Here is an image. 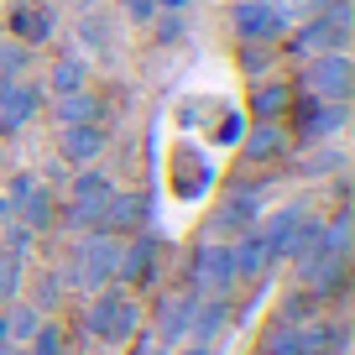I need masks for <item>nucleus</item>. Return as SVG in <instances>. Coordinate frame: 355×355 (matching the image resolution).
<instances>
[{
    "instance_id": "26",
    "label": "nucleus",
    "mask_w": 355,
    "mask_h": 355,
    "mask_svg": "<svg viewBox=\"0 0 355 355\" xmlns=\"http://www.w3.org/2000/svg\"><path fill=\"white\" fill-rule=\"evenodd\" d=\"M37 324H42V313H37L26 298H16L11 309H6V340H11V345H26V340L37 334Z\"/></svg>"
},
{
    "instance_id": "40",
    "label": "nucleus",
    "mask_w": 355,
    "mask_h": 355,
    "mask_svg": "<svg viewBox=\"0 0 355 355\" xmlns=\"http://www.w3.org/2000/svg\"><path fill=\"white\" fill-rule=\"evenodd\" d=\"M0 355H32V350H26V345H11V340H6V345H0Z\"/></svg>"
},
{
    "instance_id": "17",
    "label": "nucleus",
    "mask_w": 355,
    "mask_h": 355,
    "mask_svg": "<svg viewBox=\"0 0 355 355\" xmlns=\"http://www.w3.org/2000/svg\"><path fill=\"white\" fill-rule=\"evenodd\" d=\"M293 84L288 78H251V100H245V110H251V121H288L293 110Z\"/></svg>"
},
{
    "instance_id": "41",
    "label": "nucleus",
    "mask_w": 355,
    "mask_h": 355,
    "mask_svg": "<svg viewBox=\"0 0 355 355\" xmlns=\"http://www.w3.org/2000/svg\"><path fill=\"white\" fill-rule=\"evenodd\" d=\"M73 6H78V11H94V0H73Z\"/></svg>"
},
{
    "instance_id": "21",
    "label": "nucleus",
    "mask_w": 355,
    "mask_h": 355,
    "mask_svg": "<svg viewBox=\"0 0 355 355\" xmlns=\"http://www.w3.org/2000/svg\"><path fill=\"white\" fill-rule=\"evenodd\" d=\"M53 121H58V125H89V121H105V100L94 94V89L53 94Z\"/></svg>"
},
{
    "instance_id": "3",
    "label": "nucleus",
    "mask_w": 355,
    "mask_h": 355,
    "mask_svg": "<svg viewBox=\"0 0 355 355\" xmlns=\"http://www.w3.org/2000/svg\"><path fill=\"white\" fill-rule=\"evenodd\" d=\"M136 329H141V303H136L131 288L110 282V288L89 293V303H84V334H89V340H100V345H125Z\"/></svg>"
},
{
    "instance_id": "16",
    "label": "nucleus",
    "mask_w": 355,
    "mask_h": 355,
    "mask_svg": "<svg viewBox=\"0 0 355 355\" xmlns=\"http://www.w3.org/2000/svg\"><path fill=\"white\" fill-rule=\"evenodd\" d=\"M53 32H58V11L53 6H42V0H16L11 6V32L6 37H16L21 47L53 42Z\"/></svg>"
},
{
    "instance_id": "37",
    "label": "nucleus",
    "mask_w": 355,
    "mask_h": 355,
    "mask_svg": "<svg viewBox=\"0 0 355 355\" xmlns=\"http://www.w3.org/2000/svg\"><path fill=\"white\" fill-rule=\"evenodd\" d=\"M173 355H214V345H193V340H189V345H178Z\"/></svg>"
},
{
    "instance_id": "14",
    "label": "nucleus",
    "mask_w": 355,
    "mask_h": 355,
    "mask_svg": "<svg viewBox=\"0 0 355 355\" xmlns=\"http://www.w3.org/2000/svg\"><path fill=\"white\" fill-rule=\"evenodd\" d=\"M110 152V131L105 121H89V125H58V162L63 167H89Z\"/></svg>"
},
{
    "instance_id": "23",
    "label": "nucleus",
    "mask_w": 355,
    "mask_h": 355,
    "mask_svg": "<svg viewBox=\"0 0 355 355\" xmlns=\"http://www.w3.org/2000/svg\"><path fill=\"white\" fill-rule=\"evenodd\" d=\"M319 241H324V220L309 209V214L298 220V230H293V241H288V261H293V266H298V261H309V256L319 251Z\"/></svg>"
},
{
    "instance_id": "10",
    "label": "nucleus",
    "mask_w": 355,
    "mask_h": 355,
    "mask_svg": "<svg viewBox=\"0 0 355 355\" xmlns=\"http://www.w3.org/2000/svg\"><path fill=\"white\" fill-rule=\"evenodd\" d=\"M162 277V241H157L152 230H136V235H125L121 241V288H131V293H141V288H152V282Z\"/></svg>"
},
{
    "instance_id": "29",
    "label": "nucleus",
    "mask_w": 355,
    "mask_h": 355,
    "mask_svg": "<svg viewBox=\"0 0 355 355\" xmlns=\"http://www.w3.org/2000/svg\"><path fill=\"white\" fill-rule=\"evenodd\" d=\"M63 293H68V288L58 282V272H42V277L32 282V293H26V303H32V309H37V313L47 319V313H53L58 303H63Z\"/></svg>"
},
{
    "instance_id": "6",
    "label": "nucleus",
    "mask_w": 355,
    "mask_h": 355,
    "mask_svg": "<svg viewBox=\"0 0 355 355\" xmlns=\"http://www.w3.org/2000/svg\"><path fill=\"white\" fill-rule=\"evenodd\" d=\"M6 199H11V209H16V220L26 225L32 235H47L58 225V193L42 183V173H16L11 178V189H6Z\"/></svg>"
},
{
    "instance_id": "33",
    "label": "nucleus",
    "mask_w": 355,
    "mask_h": 355,
    "mask_svg": "<svg viewBox=\"0 0 355 355\" xmlns=\"http://www.w3.org/2000/svg\"><path fill=\"white\" fill-rule=\"evenodd\" d=\"M272 63H277V47H266V42H241V68L251 78H266L272 73Z\"/></svg>"
},
{
    "instance_id": "35",
    "label": "nucleus",
    "mask_w": 355,
    "mask_h": 355,
    "mask_svg": "<svg viewBox=\"0 0 355 355\" xmlns=\"http://www.w3.org/2000/svg\"><path fill=\"white\" fill-rule=\"evenodd\" d=\"M121 16L131 26H152L157 21V0H121Z\"/></svg>"
},
{
    "instance_id": "27",
    "label": "nucleus",
    "mask_w": 355,
    "mask_h": 355,
    "mask_svg": "<svg viewBox=\"0 0 355 355\" xmlns=\"http://www.w3.org/2000/svg\"><path fill=\"white\" fill-rule=\"evenodd\" d=\"M319 303H324V298H313L309 288H293L272 319H277V324H309V319H319Z\"/></svg>"
},
{
    "instance_id": "18",
    "label": "nucleus",
    "mask_w": 355,
    "mask_h": 355,
    "mask_svg": "<svg viewBox=\"0 0 355 355\" xmlns=\"http://www.w3.org/2000/svg\"><path fill=\"white\" fill-rule=\"evenodd\" d=\"M230 256H235V277H241V282H266V272L277 266L256 225H251L245 235H235V241H230Z\"/></svg>"
},
{
    "instance_id": "15",
    "label": "nucleus",
    "mask_w": 355,
    "mask_h": 355,
    "mask_svg": "<svg viewBox=\"0 0 355 355\" xmlns=\"http://www.w3.org/2000/svg\"><path fill=\"white\" fill-rule=\"evenodd\" d=\"M288 146H293V136H288L282 121H256V125H245V136H241L235 152H241L251 167H266V162H282Z\"/></svg>"
},
{
    "instance_id": "28",
    "label": "nucleus",
    "mask_w": 355,
    "mask_h": 355,
    "mask_svg": "<svg viewBox=\"0 0 355 355\" xmlns=\"http://www.w3.org/2000/svg\"><path fill=\"white\" fill-rule=\"evenodd\" d=\"M26 350H32V355H68V329L58 319H42L37 334L26 340Z\"/></svg>"
},
{
    "instance_id": "8",
    "label": "nucleus",
    "mask_w": 355,
    "mask_h": 355,
    "mask_svg": "<svg viewBox=\"0 0 355 355\" xmlns=\"http://www.w3.org/2000/svg\"><path fill=\"white\" fill-rule=\"evenodd\" d=\"M293 141H303V146H324V141H334V136L350 125V105H329V100H313V94H303V100H293Z\"/></svg>"
},
{
    "instance_id": "11",
    "label": "nucleus",
    "mask_w": 355,
    "mask_h": 355,
    "mask_svg": "<svg viewBox=\"0 0 355 355\" xmlns=\"http://www.w3.org/2000/svg\"><path fill=\"white\" fill-rule=\"evenodd\" d=\"M47 89L32 84V78H0V131H26V125L42 115Z\"/></svg>"
},
{
    "instance_id": "2",
    "label": "nucleus",
    "mask_w": 355,
    "mask_h": 355,
    "mask_svg": "<svg viewBox=\"0 0 355 355\" xmlns=\"http://www.w3.org/2000/svg\"><path fill=\"white\" fill-rule=\"evenodd\" d=\"M115 193V178L105 173L100 162L78 167L73 178L63 183V204H58V225H63L68 235H84V230H100V214L105 204H110Z\"/></svg>"
},
{
    "instance_id": "7",
    "label": "nucleus",
    "mask_w": 355,
    "mask_h": 355,
    "mask_svg": "<svg viewBox=\"0 0 355 355\" xmlns=\"http://www.w3.org/2000/svg\"><path fill=\"white\" fill-rule=\"evenodd\" d=\"M303 94L329 100V105H350V94H355L350 53H313L309 63H303Z\"/></svg>"
},
{
    "instance_id": "39",
    "label": "nucleus",
    "mask_w": 355,
    "mask_h": 355,
    "mask_svg": "<svg viewBox=\"0 0 355 355\" xmlns=\"http://www.w3.org/2000/svg\"><path fill=\"white\" fill-rule=\"evenodd\" d=\"M11 220H16V209H11V199L0 193V225H11Z\"/></svg>"
},
{
    "instance_id": "34",
    "label": "nucleus",
    "mask_w": 355,
    "mask_h": 355,
    "mask_svg": "<svg viewBox=\"0 0 355 355\" xmlns=\"http://www.w3.org/2000/svg\"><path fill=\"white\" fill-rule=\"evenodd\" d=\"M241 136H245V115L241 110H230V115H220V125H214V146H241Z\"/></svg>"
},
{
    "instance_id": "13",
    "label": "nucleus",
    "mask_w": 355,
    "mask_h": 355,
    "mask_svg": "<svg viewBox=\"0 0 355 355\" xmlns=\"http://www.w3.org/2000/svg\"><path fill=\"white\" fill-rule=\"evenodd\" d=\"M100 230L105 235H136V230H152V193L146 189H115L110 204L100 214Z\"/></svg>"
},
{
    "instance_id": "4",
    "label": "nucleus",
    "mask_w": 355,
    "mask_h": 355,
    "mask_svg": "<svg viewBox=\"0 0 355 355\" xmlns=\"http://www.w3.org/2000/svg\"><path fill=\"white\" fill-rule=\"evenodd\" d=\"M183 288L204 293V298H235L241 277H235L230 241H209V235H199V241L189 245V256H183Z\"/></svg>"
},
{
    "instance_id": "25",
    "label": "nucleus",
    "mask_w": 355,
    "mask_h": 355,
    "mask_svg": "<svg viewBox=\"0 0 355 355\" xmlns=\"http://www.w3.org/2000/svg\"><path fill=\"white\" fill-rule=\"evenodd\" d=\"M21 288H26V256L0 251V309H11L21 298Z\"/></svg>"
},
{
    "instance_id": "42",
    "label": "nucleus",
    "mask_w": 355,
    "mask_h": 355,
    "mask_svg": "<svg viewBox=\"0 0 355 355\" xmlns=\"http://www.w3.org/2000/svg\"><path fill=\"white\" fill-rule=\"evenodd\" d=\"M0 345H6V309H0Z\"/></svg>"
},
{
    "instance_id": "22",
    "label": "nucleus",
    "mask_w": 355,
    "mask_h": 355,
    "mask_svg": "<svg viewBox=\"0 0 355 355\" xmlns=\"http://www.w3.org/2000/svg\"><path fill=\"white\" fill-rule=\"evenodd\" d=\"M73 89H89V58L84 53H63L47 68V94H73Z\"/></svg>"
},
{
    "instance_id": "30",
    "label": "nucleus",
    "mask_w": 355,
    "mask_h": 355,
    "mask_svg": "<svg viewBox=\"0 0 355 355\" xmlns=\"http://www.w3.org/2000/svg\"><path fill=\"white\" fill-rule=\"evenodd\" d=\"M298 173L303 178H324V173H345V152L340 146H313L309 157L298 162Z\"/></svg>"
},
{
    "instance_id": "1",
    "label": "nucleus",
    "mask_w": 355,
    "mask_h": 355,
    "mask_svg": "<svg viewBox=\"0 0 355 355\" xmlns=\"http://www.w3.org/2000/svg\"><path fill=\"white\" fill-rule=\"evenodd\" d=\"M121 277V235H105V230H84L73 235L68 245V261L58 266V282L78 293H100Z\"/></svg>"
},
{
    "instance_id": "9",
    "label": "nucleus",
    "mask_w": 355,
    "mask_h": 355,
    "mask_svg": "<svg viewBox=\"0 0 355 355\" xmlns=\"http://www.w3.org/2000/svg\"><path fill=\"white\" fill-rule=\"evenodd\" d=\"M230 37L235 42H266V47H277L282 37H288V16L277 11V6H266V0H230Z\"/></svg>"
},
{
    "instance_id": "5",
    "label": "nucleus",
    "mask_w": 355,
    "mask_h": 355,
    "mask_svg": "<svg viewBox=\"0 0 355 355\" xmlns=\"http://www.w3.org/2000/svg\"><path fill=\"white\" fill-rule=\"evenodd\" d=\"M261 214H266V193L256 189V183H230L220 209L204 220V235H209V241H235V235H245Z\"/></svg>"
},
{
    "instance_id": "32",
    "label": "nucleus",
    "mask_w": 355,
    "mask_h": 355,
    "mask_svg": "<svg viewBox=\"0 0 355 355\" xmlns=\"http://www.w3.org/2000/svg\"><path fill=\"white\" fill-rule=\"evenodd\" d=\"M146 32H152V37H157L162 47L183 42V37H189V11H157V21L146 26Z\"/></svg>"
},
{
    "instance_id": "38",
    "label": "nucleus",
    "mask_w": 355,
    "mask_h": 355,
    "mask_svg": "<svg viewBox=\"0 0 355 355\" xmlns=\"http://www.w3.org/2000/svg\"><path fill=\"white\" fill-rule=\"evenodd\" d=\"M193 0H157V11H189Z\"/></svg>"
},
{
    "instance_id": "19",
    "label": "nucleus",
    "mask_w": 355,
    "mask_h": 355,
    "mask_svg": "<svg viewBox=\"0 0 355 355\" xmlns=\"http://www.w3.org/2000/svg\"><path fill=\"white\" fill-rule=\"evenodd\" d=\"M230 303H235V298H204V293H199V303H193V324H189V340H193V345H220L225 324H230ZM189 340H183V345H189Z\"/></svg>"
},
{
    "instance_id": "12",
    "label": "nucleus",
    "mask_w": 355,
    "mask_h": 355,
    "mask_svg": "<svg viewBox=\"0 0 355 355\" xmlns=\"http://www.w3.org/2000/svg\"><path fill=\"white\" fill-rule=\"evenodd\" d=\"M193 303H199V293H193V288L162 293V298L152 303V324H146V329H152L157 340L167 345V350H178V345L189 340V324H193Z\"/></svg>"
},
{
    "instance_id": "24",
    "label": "nucleus",
    "mask_w": 355,
    "mask_h": 355,
    "mask_svg": "<svg viewBox=\"0 0 355 355\" xmlns=\"http://www.w3.org/2000/svg\"><path fill=\"white\" fill-rule=\"evenodd\" d=\"M78 42H84L89 53H115V26H110V16L84 11V16H78Z\"/></svg>"
},
{
    "instance_id": "36",
    "label": "nucleus",
    "mask_w": 355,
    "mask_h": 355,
    "mask_svg": "<svg viewBox=\"0 0 355 355\" xmlns=\"http://www.w3.org/2000/svg\"><path fill=\"white\" fill-rule=\"evenodd\" d=\"M125 350H131V355H173V350H167V345L157 340L152 329H136L131 340H125Z\"/></svg>"
},
{
    "instance_id": "31",
    "label": "nucleus",
    "mask_w": 355,
    "mask_h": 355,
    "mask_svg": "<svg viewBox=\"0 0 355 355\" xmlns=\"http://www.w3.org/2000/svg\"><path fill=\"white\" fill-rule=\"evenodd\" d=\"M32 68V47H21L16 37H0V78H26Z\"/></svg>"
},
{
    "instance_id": "20",
    "label": "nucleus",
    "mask_w": 355,
    "mask_h": 355,
    "mask_svg": "<svg viewBox=\"0 0 355 355\" xmlns=\"http://www.w3.org/2000/svg\"><path fill=\"white\" fill-rule=\"evenodd\" d=\"M173 189H178V199H204V193L214 189V167H209V157L204 152H178V178H173Z\"/></svg>"
}]
</instances>
